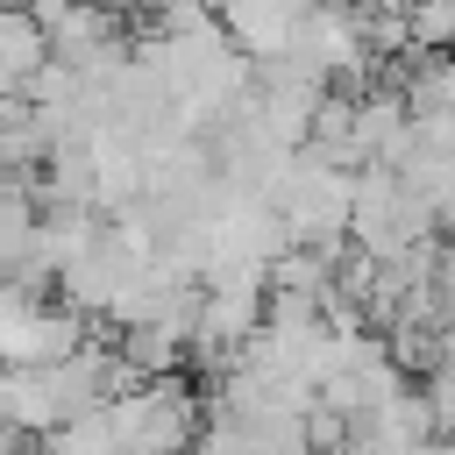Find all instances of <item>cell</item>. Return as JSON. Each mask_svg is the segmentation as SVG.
I'll return each instance as SVG.
<instances>
[{
  "label": "cell",
  "mask_w": 455,
  "mask_h": 455,
  "mask_svg": "<svg viewBox=\"0 0 455 455\" xmlns=\"http://www.w3.org/2000/svg\"><path fill=\"white\" fill-rule=\"evenodd\" d=\"M291 228V249H320V256H341L348 249V220H355V171L341 164H320L313 149L291 156V178L277 185L270 199Z\"/></svg>",
  "instance_id": "6da1fadb"
},
{
  "label": "cell",
  "mask_w": 455,
  "mask_h": 455,
  "mask_svg": "<svg viewBox=\"0 0 455 455\" xmlns=\"http://www.w3.org/2000/svg\"><path fill=\"white\" fill-rule=\"evenodd\" d=\"M114 419V441L121 455H192L199 434H206V405L185 377H164V384H135L107 405Z\"/></svg>",
  "instance_id": "7a4b0ae2"
},
{
  "label": "cell",
  "mask_w": 455,
  "mask_h": 455,
  "mask_svg": "<svg viewBox=\"0 0 455 455\" xmlns=\"http://www.w3.org/2000/svg\"><path fill=\"white\" fill-rule=\"evenodd\" d=\"M50 71V36L36 14L21 7H0V92L7 100H28V85Z\"/></svg>",
  "instance_id": "3957f363"
},
{
  "label": "cell",
  "mask_w": 455,
  "mask_h": 455,
  "mask_svg": "<svg viewBox=\"0 0 455 455\" xmlns=\"http://www.w3.org/2000/svg\"><path fill=\"white\" fill-rule=\"evenodd\" d=\"M43 455H121V441H114V419H107V412H85V419L57 427V434L43 441Z\"/></svg>",
  "instance_id": "277c9868"
},
{
  "label": "cell",
  "mask_w": 455,
  "mask_h": 455,
  "mask_svg": "<svg viewBox=\"0 0 455 455\" xmlns=\"http://www.w3.org/2000/svg\"><path fill=\"white\" fill-rule=\"evenodd\" d=\"M427 405H434V434L455 441V334L441 341V363H434V377H427Z\"/></svg>",
  "instance_id": "5b68a950"
},
{
  "label": "cell",
  "mask_w": 455,
  "mask_h": 455,
  "mask_svg": "<svg viewBox=\"0 0 455 455\" xmlns=\"http://www.w3.org/2000/svg\"><path fill=\"white\" fill-rule=\"evenodd\" d=\"M0 455H36V448H28V441H21L14 427H0Z\"/></svg>",
  "instance_id": "8992f818"
},
{
  "label": "cell",
  "mask_w": 455,
  "mask_h": 455,
  "mask_svg": "<svg viewBox=\"0 0 455 455\" xmlns=\"http://www.w3.org/2000/svg\"><path fill=\"white\" fill-rule=\"evenodd\" d=\"M419 455H455V441H427V448H419Z\"/></svg>",
  "instance_id": "52a82bcc"
}]
</instances>
